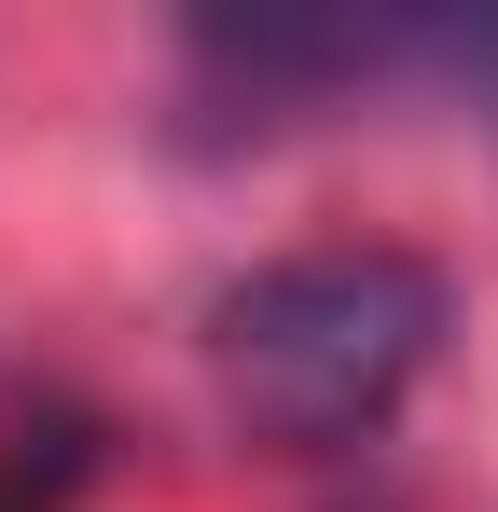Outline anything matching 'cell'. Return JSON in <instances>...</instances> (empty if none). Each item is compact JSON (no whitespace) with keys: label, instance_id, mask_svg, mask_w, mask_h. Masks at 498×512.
Here are the masks:
<instances>
[{"label":"cell","instance_id":"6da1fadb","mask_svg":"<svg viewBox=\"0 0 498 512\" xmlns=\"http://www.w3.org/2000/svg\"><path fill=\"white\" fill-rule=\"evenodd\" d=\"M443 333H457L443 263L360 236V250H277L249 277H222L194 319V360L263 457H360L402 429Z\"/></svg>","mask_w":498,"mask_h":512},{"label":"cell","instance_id":"7a4b0ae2","mask_svg":"<svg viewBox=\"0 0 498 512\" xmlns=\"http://www.w3.org/2000/svg\"><path fill=\"white\" fill-rule=\"evenodd\" d=\"M429 42H443V14H429V28H415V14H194V28H180L194 84L249 97V125H291V111H319V97H346V84L429 70Z\"/></svg>","mask_w":498,"mask_h":512},{"label":"cell","instance_id":"3957f363","mask_svg":"<svg viewBox=\"0 0 498 512\" xmlns=\"http://www.w3.org/2000/svg\"><path fill=\"white\" fill-rule=\"evenodd\" d=\"M97 457H111V429L83 416V402H28V416L0 429V512H70L97 485Z\"/></svg>","mask_w":498,"mask_h":512},{"label":"cell","instance_id":"277c9868","mask_svg":"<svg viewBox=\"0 0 498 512\" xmlns=\"http://www.w3.org/2000/svg\"><path fill=\"white\" fill-rule=\"evenodd\" d=\"M429 70H443V84H457V97H471V111L498 125V14H443V42H429Z\"/></svg>","mask_w":498,"mask_h":512}]
</instances>
